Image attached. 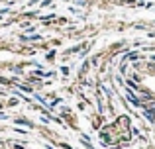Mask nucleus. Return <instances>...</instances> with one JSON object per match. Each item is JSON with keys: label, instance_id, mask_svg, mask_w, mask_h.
Instances as JSON below:
<instances>
[{"label": "nucleus", "instance_id": "f257e3e1", "mask_svg": "<svg viewBox=\"0 0 155 149\" xmlns=\"http://www.w3.org/2000/svg\"><path fill=\"white\" fill-rule=\"evenodd\" d=\"M147 110H153V112H155V102H153V104H149V106H147Z\"/></svg>", "mask_w": 155, "mask_h": 149}]
</instances>
